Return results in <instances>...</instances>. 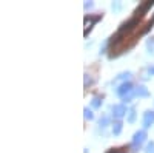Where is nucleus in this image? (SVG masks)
<instances>
[{
  "instance_id": "nucleus-2",
  "label": "nucleus",
  "mask_w": 154,
  "mask_h": 153,
  "mask_svg": "<svg viewBox=\"0 0 154 153\" xmlns=\"http://www.w3.org/2000/svg\"><path fill=\"white\" fill-rule=\"evenodd\" d=\"M130 90H131V85H130V84H125V85H122V87H120V90H119V94L122 96V94H123L125 91H130Z\"/></svg>"
},
{
  "instance_id": "nucleus-4",
  "label": "nucleus",
  "mask_w": 154,
  "mask_h": 153,
  "mask_svg": "<svg viewBox=\"0 0 154 153\" xmlns=\"http://www.w3.org/2000/svg\"><path fill=\"white\" fill-rule=\"evenodd\" d=\"M114 113H116V116H122V114L125 113V108L123 107H116L114 108Z\"/></svg>"
},
{
  "instance_id": "nucleus-3",
  "label": "nucleus",
  "mask_w": 154,
  "mask_h": 153,
  "mask_svg": "<svg viewBox=\"0 0 154 153\" xmlns=\"http://www.w3.org/2000/svg\"><path fill=\"white\" fill-rule=\"evenodd\" d=\"M128 151V147H122V148H111L108 153H126Z\"/></svg>"
},
{
  "instance_id": "nucleus-6",
  "label": "nucleus",
  "mask_w": 154,
  "mask_h": 153,
  "mask_svg": "<svg viewBox=\"0 0 154 153\" xmlns=\"http://www.w3.org/2000/svg\"><path fill=\"white\" fill-rule=\"evenodd\" d=\"M120 132V124H116V133Z\"/></svg>"
},
{
  "instance_id": "nucleus-1",
  "label": "nucleus",
  "mask_w": 154,
  "mask_h": 153,
  "mask_svg": "<svg viewBox=\"0 0 154 153\" xmlns=\"http://www.w3.org/2000/svg\"><path fill=\"white\" fill-rule=\"evenodd\" d=\"M152 121H154V113H148L146 116H145V121H143L145 127H148V125H149V122H152Z\"/></svg>"
},
{
  "instance_id": "nucleus-5",
  "label": "nucleus",
  "mask_w": 154,
  "mask_h": 153,
  "mask_svg": "<svg viewBox=\"0 0 154 153\" xmlns=\"http://www.w3.org/2000/svg\"><path fill=\"white\" fill-rule=\"evenodd\" d=\"M143 136H145V133H143V132L137 133V135H136V138H134V141H136V142H142V141H143Z\"/></svg>"
}]
</instances>
